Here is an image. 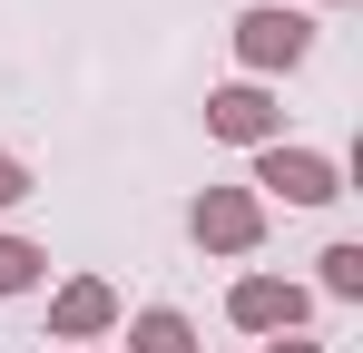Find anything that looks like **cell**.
I'll return each mask as SVG.
<instances>
[{"mask_svg":"<svg viewBox=\"0 0 363 353\" xmlns=\"http://www.w3.org/2000/svg\"><path fill=\"white\" fill-rule=\"evenodd\" d=\"M304 50H314V20H304L295 0H255V10H236V59H245L255 89L285 79V69H304Z\"/></svg>","mask_w":363,"mask_h":353,"instance_id":"cell-1","label":"cell"},{"mask_svg":"<svg viewBox=\"0 0 363 353\" xmlns=\"http://www.w3.org/2000/svg\"><path fill=\"white\" fill-rule=\"evenodd\" d=\"M255 196H285V206H334L344 196V167L324 157V147H295V138H275V147H255V176H245Z\"/></svg>","mask_w":363,"mask_h":353,"instance_id":"cell-2","label":"cell"},{"mask_svg":"<svg viewBox=\"0 0 363 353\" xmlns=\"http://www.w3.org/2000/svg\"><path fill=\"white\" fill-rule=\"evenodd\" d=\"M186 235H196L206 255H255V245H265V196H255V186H206V196L186 206Z\"/></svg>","mask_w":363,"mask_h":353,"instance_id":"cell-3","label":"cell"},{"mask_svg":"<svg viewBox=\"0 0 363 353\" xmlns=\"http://www.w3.org/2000/svg\"><path fill=\"white\" fill-rule=\"evenodd\" d=\"M118 285H108V275H69L60 294H50V344H69V353H89L99 344V334H118Z\"/></svg>","mask_w":363,"mask_h":353,"instance_id":"cell-4","label":"cell"},{"mask_svg":"<svg viewBox=\"0 0 363 353\" xmlns=\"http://www.w3.org/2000/svg\"><path fill=\"white\" fill-rule=\"evenodd\" d=\"M304 314H314V294L295 275H236V294H226L236 334H304Z\"/></svg>","mask_w":363,"mask_h":353,"instance_id":"cell-5","label":"cell"},{"mask_svg":"<svg viewBox=\"0 0 363 353\" xmlns=\"http://www.w3.org/2000/svg\"><path fill=\"white\" fill-rule=\"evenodd\" d=\"M206 138H226V147H275V138H285V108H275V89H255V79L216 89V99H206Z\"/></svg>","mask_w":363,"mask_h":353,"instance_id":"cell-6","label":"cell"},{"mask_svg":"<svg viewBox=\"0 0 363 353\" xmlns=\"http://www.w3.org/2000/svg\"><path fill=\"white\" fill-rule=\"evenodd\" d=\"M128 353H196V324L177 304H138L128 314Z\"/></svg>","mask_w":363,"mask_h":353,"instance_id":"cell-7","label":"cell"},{"mask_svg":"<svg viewBox=\"0 0 363 353\" xmlns=\"http://www.w3.org/2000/svg\"><path fill=\"white\" fill-rule=\"evenodd\" d=\"M40 275H50V245H30V235H0V304H10V294H30Z\"/></svg>","mask_w":363,"mask_h":353,"instance_id":"cell-8","label":"cell"},{"mask_svg":"<svg viewBox=\"0 0 363 353\" xmlns=\"http://www.w3.org/2000/svg\"><path fill=\"white\" fill-rule=\"evenodd\" d=\"M314 265H324V275H314V285L334 294V304H363V245H354V235H344V245H324V255H314Z\"/></svg>","mask_w":363,"mask_h":353,"instance_id":"cell-9","label":"cell"},{"mask_svg":"<svg viewBox=\"0 0 363 353\" xmlns=\"http://www.w3.org/2000/svg\"><path fill=\"white\" fill-rule=\"evenodd\" d=\"M20 196H30V167H20V157H10V147H0V216H10V206H20Z\"/></svg>","mask_w":363,"mask_h":353,"instance_id":"cell-10","label":"cell"},{"mask_svg":"<svg viewBox=\"0 0 363 353\" xmlns=\"http://www.w3.org/2000/svg\"><path fill=\"white\" fill-rule=\"evenodd\" d=\"M255 353H324V344H314V334H265Z\"/></svg>","mask_w":363,"mask_h":353,"instance_id":"cell-11","label":"cell"},{"mask_svg":"<svg viewBox=\"0 0 363 353\" xmlns=\"http://www.w3.org/2000/svg\"><path fill=\"white\" fill-rule=\"evenodd\" d=\"M324 10H344V0H324Z\"/></svg>","mask_w":363,"mask_h":353,"instance_id":"cell-12","label":"cell"},{"mask_svg":"<svg viewBox=\"0 0 363 353\" xmlns=\"http://www.w3.org/2000/svg\"><path fill=\"white\" fill-rule=\"evenodd\" d=\"M89 353H99V344H89Z\"/></svg>","mask_w":363,"mask_h":353,"instance_id":"cell-13","label":"cell"}]
</instances>
